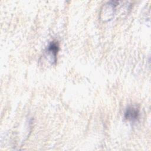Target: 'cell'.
Here are the masks:
<instances>
[{"instance_id": "1", "label": "cell", "mask_w": 151, "mask_h": 151, "mask_svg": "<svg viewBox=\"0 0 151 151\" xmlns=\"http://www.w3.org/2000/svg\"><path fill=\"white\" fill-rule=\"evenodd\" d=\"M119 2L120 1H111L107 2L102 6L100 12V19L103 22L109 21L112 19Z\"/></svg>"}, {"instance_id": "3", "label": "cell", "mask_w": 151, "mask_h": 151, "mask_svg": "<svg viewBox=\"0 0 151 151\" xmlns=\"http://www.w3.org/2000/svg\"><path fill=\"white\" fill-rule=\"evenodd\" d=\"M125 119L131 121H137L140 117V110L136 106H130L127 107L124 113Z\"/></svg>"}, {"instance_id": "2", "label": "cell", "mask_w": 151, "mask_h": 151, "mask_svg": "<svg viewBox=\"0 0 151 151\" xmlns=\"http://www.w3.org/2000/svg\"><path fill=\"white\" fill-rule=\"evenodd\" d=\"M60 49L59 43L57 41H51L47 46L45 53L46 57L50 59L51 64H55L57 62V56Z\"/></svg>"}]
</instances>
